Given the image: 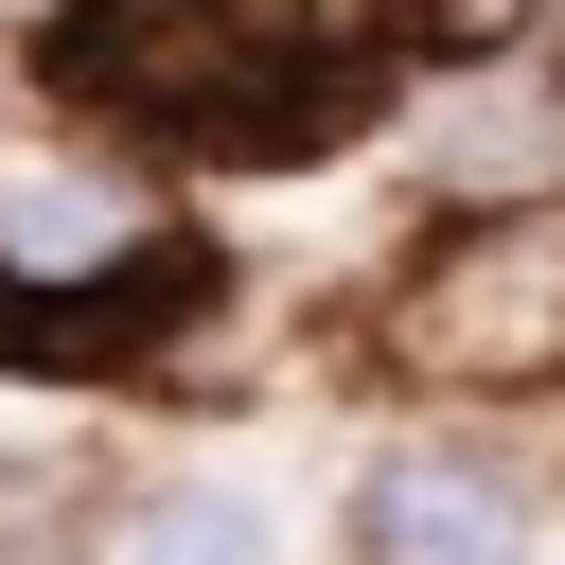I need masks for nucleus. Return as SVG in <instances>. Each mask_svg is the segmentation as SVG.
I'll list each match as a JSON object with an SVG mask.
<instances>
[{
  "mask_svg": "<svg viewBox=\"0 0 565 565\" xmlns=\"http://www.w3.org/2000/svg\"><path fill=\"white\" fill-rule=\"evenodd\" d=\"M53 71L88 106L177 124V141H265L318 106V18L300 0H88L53 35Z\"/></svg>",
  "mask_w": 565,
  "mask_h": 565,
  "instance_id": "f257e3e1",
  "label": "nucleus"
},
{
  "mask_svg": "<svg viewBox=\"0 0 565 565\" xmlns=\"http://www.w3.org/2000/svg\"><path fill=\"white\" fill-rule=\"evenodd\" d=\"M477 18H512V0H459V35H477Z\"/></svg>",
  "mask_w": 565,
  "mask_h": 565,
  "instance_id": "423d86ee",
  "label": "nucleus"
},
{
  "mask_svg": "<svg viewBox=\"0 0 565 565\" xmlns=\"http://www.w3.org/2000/svg\"><path fill=\"white\" fill-rule=\"evenodd\" d=\"M530 547V512H512V477L494 459H388L371 477V565H512Z\"/></svg>",
  "mask_w": 565,
  "mask_h": 565,
  "instance_id": "20e7f679",
  "label": "nucleus"
},
{
  "mask_svg": "<svg viewBox=\"0 0 565 565\" xmlns=\"http://www.w3.org/2000/svg\"><path fill=\"white\" fill-rule=\"evenodd\" d=\"M388 353L441 371V388H547L565 371V212H494V230L424 247Z\"/></svg>",
  "mask_w": 565,
  "mask_h": 565,
  "instance_id": "f03ea898",
  "label": "nucleus"
},
{
  "mask_svg": "<svg viewBox=\"0 0 565 565\" xmlns=\"http://www.w3.org/2000/svg\"><path fill=\"white\" fill-rule=\"evenodd\" d=\"M159 247V194L141 177H71V159H0V300H71L106 265Z\"/></svg>",
  "mask_w": 565,
  "mask_h": 565,
  "instance_id": "7ed1b4c3",
  "label": "nucleus"
},
{
  "mask_svg": "<svg viewBox=\"0 0 565 565\" xmlns=\"http://www.w3.org/2000/svg\"><path fill=\"white\" fill-rule=\"evenodd\" d=\"M106 565H282V547H265V512H247V494H159Z\"/></svg>",
  "mask_w": 565,
  "mask_h": 565,
  "instance_id": "39448f33",
  "label": "nucleus"
}]
</instances>
